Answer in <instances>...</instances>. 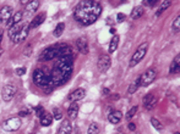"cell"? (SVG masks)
I'll use <instances>...</instances> for the list:
<instances>
[{
    "instance_id": "6da1fadb",
    "label": "cell",
    "mask_w": 180,
    "mask_h": 134,
    "mask_svg": "<svg viewBox=\"0 0 180 134\" xmlns=\"http://www.w3.org/2000/svg\"><path fill=\"white\" fill-rule=\"evenodd\" d=\"M102 14V6L98 1L83 0L76 5L73 17L82 26H90L94 23Z\"/></svg>"
},
{
    "instance_id": "7a4b0ae2",
    "label": "cell",
    "mask_w": 180,
    "mask_h": 134,
    "mask_svg": "<svg viewBox=\"0 0 180 134\" xmlns=\"http://www.w3.org/2000/svg\"><path fill=\"white\" fill-rule=\"evenodd\" d=\"M33 83L38 87H48L52 84L50 81V74H47L43 69H36L33 72Z\"/></svg>"
},
{
    "instance_id": "3957f363",
    "label": "cell",
    "mask_w": 180,
    "mask_h": 134,
    "mask_svg": "<svg viewBox=\"0 0 180 134\" xmlns=\"http://www.w3.org/2000/svg\"><path fill=\"white\" fill-rule=\"evenodd\" d=\"M72 64H73L72 56H65V57H58V61H57V65H55V68L60 69L61 72H64V73H65V74H68V76H71V72H72Z\"/></svg>"
},
{
    "instance_id": "277c9868",
    "label": "cell",
    "mask_w": 180,
    "mask_h": 134,
    "mask_svg": "<svg viewBox=\"0 0 180 134\" xmlns=\"http://www.w3.org/2000/svg\"><path fill=\"white\" fill-rule=\"evenodd\" d=\"M147 49H148V44H147V43H142V44L137 48V50L135 51V54L132 55V57H131V60H130V66L135 67L140 61H142L144 55L147 54Z\"/></svg>"
},
{
    "instance_id": "5b68a950",
    "label": "cell",
    "mask_w": 180,
    "mask_h": 134,
    "mask_svg": "<svg viewBox=\"0 0 180 134\" xmlns=\"http://www.w3.org/2000/svg\"><path fill=\"white\" fill-rule=\"evenodd\" d=\"M156 77H157V71H156V69H153V68L147 69L144 73H142V74L139 77L140 87H147V85H149L152 82H154Z\"/></svg>"
},
{
    "instance_id": "8992f818",
    "label": "cell",
    "mask_w": 180,
    "mask_h": 134,
    "mask_svg": "<svg viewBox=\"0 0 180 134\" xmlns=\"http://www.w3.org/2000/svg\"><path fill=\"white\" fill-rule=\"evenodd\" d=\"M16 94V85L12 84V83H7L2 87V90H1V98L5 102H9L14 99Z\"/></svg>"
},
{
    "instance_id": "52a82bcc",
    "label": "cell",
    "mask_w": 180,
    "mask_h": 134,
    "mask_svg": "<svg viewBox=\"0 0 180 134\" xmlns=\"http://www.w3.org/2000/svg\"><path fill=\"white\" fill-rule=\"evenodd\" d=\"M20 127H21V120L19 117H11L2 123V128L6 132H15L20 129Z\"/></svg>"
},
{
    "instance_id": "ba28073f",
    "label": "cell",
    "mask_w": 180,
    "mask_h": 134,
    "mask_svg": "<svg viewBox=\"0 0 180 134\" xmlns=\"http://www.w3.org/2000/svg\"><path fill=\"white\" fill-rule=\"evenodd\" d=\"M69 78H70V76L65 74L64 72H61L60 69H58V68H55V67H54V69H53V72H52V74H50V81H52V83H54V84H63V83H65Z\"/></svg>"
},
{
    "instance_id": "9c48e42d",
    "label": "cell",
    "mask_w": 180,
    "mask_h": 134,
    "mask_svg": "<svg viewBox=\"0 0 180 134\" xmlns=\"http://www.w3.org/2000/svg\"><path fill=\"white\" fill-rule=\"evenodd\" d=\"M55 57H58V49H57V46H49V48H47L40 54L38 60L39 61H50V60H53Z\"/></svg>"
},
{
    "instance_id": "30bf717a",
    "label": "cell",
    "mask_w": 180,
    "mask_h": 134,
    "mask_svg": "<svg viewBox=\"0 0 180 134\" xmlns=\"http://www.w3.org/2000/svg\"><path fill=\"white\" fill-rule=\"evenodd\" d=\"M111 65V60H110V56L109 55H101L98 61H97V67L101 72H107L109 69V67Z\"/></svg>"
},
{
    "instance_id": "8fae6325",
    "label": "cell",
    "mask_w": 180,
    "mask_h": 134,
    "mask_svg": "<svg viewBox=\"0 0 180 134\" xmlns=\"http://www.w3.org/2000/svg\"><path fill=\"white\" fill-rule=\"evenodd\" d=\"M28 32H30V25L28 23H25L23 26H22V28H21V31L19 32V33L16 34L14 38H12V41L15 43V44H19V43H22L26 38H27V35H28Z\"/></svg>"
},
{
    "instance_id": "7c38bea8",
    "label": "cell",
    "mask_w": 180,
    "mask_h": 134,
    "mask_svg": "<svg viewBox=\"0 0 180 134\" xmlns=\"http://www.w3.org/2000/svg\"><path fill=\"white\" fill-rule=\"evenodd\" d=\"M12 17V7L10 5H5L0 9V22L7 23L9 20Z\"/></svg>"
},
{
    "instance_id": "4fadbf2b",
    "label": "cell",
    "mask_w": 180,
    "mask_h": 134,
    "mask_svg": "<svg viewBox=\"0 0 180 134\" xmlns=\"http://www.w3.org/2000/svg\"><path fill=\"white\" fill-rule=\"evenodd\" d=\"M76 48H77V50H78L81 54L86 55V54L88 53V41H87V39H86L85 37H80V38L76 40Z\"/></svg>"
},
{
    "instance_id": "5bb4252c",
    "label": "cell",
    "mask_w": 180,
    "mask_h": 134,
    "mask_svg": "<svg viewBox=\"0 0 180 134\" xmlns=\"http://www.w3.org/2000/svg\"><path fill=\"white\" fill-rule=\"evenodd\" d=\"M85 95H86V90L82 89V88H78V89H76V90L72 92L71 94L68 97V99L70 101H72V102H77L78 100L83 99Z\"/></svg>"
},
{
    "instance_id": "9a60e30c",
    "label": "cell",
    "mask_w": 180,
    "mask_h": 134,
    "mask_svg": "<svg viewBox=\"0 0 180 134\" xmlns=\"http://www.w3.org/2000/svg\"><path fill=\"white\" fill-rule=\"evenodd\" d=\"M58 49V57H65V56H72L71 49L69 45L66 44H58L57 45Z\"/></svg>"
},
{
    "instance_id": "2e32d148",
    "label": "cell",
    "mask_w": 180,
    "mask_h": 134,
    "mask_svg": "<svg viewBox=\"0 0 180 134\" xmlns=\"http://www.w3.org/2000/svg\"><path fill=\"white\" fill-rule=\"evenodd\" d=\"M121 118H123V113L120 111H111L108 116V121L113 124L119 123L121 121Z\"/></svg>"
},
{
    "instance_id": "e0dca14e",
    "label": "cell",
    "mask_w": 180,
    "mask_h": 134,
    "mask_svg": "<svg viewBox=\"0 0 180 134\" xmlns=\"http://www.w3.org/2000/svg\"><path fill=\"white\" fill-rule=\"evenodd\" d=\"M72 132V127L70 121L65 120L63 121V123L60 124V128H59V134H71Z\"/></svg>"
},
{
    "instance_id": "ac0fdd59",
    "label": "cell",
    "mask_w": 180,
    "mask_h": 134,
    "mask_svg": "<svg viewBox=\"0 0 180 134\" xmlns=\"http://www.w3.org/2000/svg\"><path fill=\"white\" fill-rule=\"evenodd\" d=\"M52 123H53V116H52V113L44 112V113L40 116V124H42L43 127H48V126H50Z\"/></svg>"
},
{
    "instance_id": "d6986e66",
    "label": "cell",
    "mask_w": 180,
    "mask_h": 134,
    "mask_svg": "<svg viewBox=\"0 0 180 134\" xmlns=\"http://www.w3.org/2000/svg\"><path fill=\"white\" fill-rule=\"evenodd\" d=\"M44 20H45V14H44V12H42V14L37 15L36 17L33 18V21L31 22L30 28H37L38 26H40V25L44 22Z\"/></svg>"
},
{
    "instance_id": "ffe728a7",
    "label": "cell",
    "mask_w": 180,
    "mask_h": 134,
    "mask_svg": "<svg viewBox=\"0 0 180 134\" xmlns=\"http://www.w3.org/2000/svg\"><path fill=\"white\" fill-rule=\"evenodd\" d=\"M77 113H78V104L77 102H72L71 105L69 106L68 116H69L70 120H75L77 117Z\"/></svg>"
},
{
    "instance_id": "44dd1931",
    "label": "cell",
    "mask_w": 180,
    "mask_h": 134,
    "mask_svg": "<svg viewBox=\"0 0 180 134\" xmlns=\"http://www.w3.org/2000/svg\"><path fill=\"white\" fill-rule=\"evenodd\" d=\"M38 7H39V1H37V0L28 1V4L26 5V11L30 14H33V12H36Z\"/></svg>"
},
{
    "instance_id": "7402d4cb",
    "label": "cell",
    "mask_w": 180,
    "mask_h": 134,
    "mask_svg": "<svg viewBox=\"0 0 180 134\" xmlns=\"http://www.w3.org/2000/svg\"><path fill=\"white\" fill-rule=\"evenodd\" d=\"M22 15H23V14H22L21 11H17V12L12 16V20L9 22V28H10V27H12L14 25H19V23H20V21L22 20Z\"/></svg>"
},
{
    "instance_id": "603a6c76",
    "label": "cell",
    "mask_w": 180,
    "mask_h": 134,
    "mask_svg": "<svg viewBox=\"0 0 180 134\" xmlns=\"http://www.w3.org/2000/svg\"><path fill=\"white\" fill-rule=\"evenodd\" d=\"M118 45H119V35H114L110 40V44H109V53H114L116 49H118Z\"/></svg>"
},
{
    "instance_id": "cb8c5ba5",
    "label": "cell",
    "mask_w": 180,
    "mask_h": 134,
    "mask_svg": "<svg viewBox=\"0 0 180 134\" xmlns=\"http://www.w3.org/2000/svg\"><path fill=\"white\" fill-rule=\"evenodd\" d=\"M22 26H23V25H20V23H19V25H14L12 27H10V28H9V37H10V39H11V40H12V38H14L16 34L21 31Z\"/></svg>"
},
{
    "instance_id": "d4e9b609",
    "label": "cell",
    "mask_w": 180,
    "mask_h": 134,
    "mask_svg": "<svg viewBox=\"0 0 180 134\" xmlns=\"http://www.w3.org/2000/svg\"><path fill=\"white\" fill-rule=\"evenodd\" d=\"M144 6H136L134 10H132V12H131V17L135 20V18H140L141 16H144Z\"/></svg>"
},
{
    "instance_id": "484cf974",
    "label": "cell",
    "mask_w": 180,
    "mask_h": 134,
    "mask_svg": "<svg viewBox=\"0 0 180 134\" xmlns=\"http://www.w3.org/2000/svg\"><path fill=\"white\" fill-rule=\"evenodd\" d=\"M180 64V56L178 55L175 59H174V61L172 62V65H170V68H169V72L170 73H175V72H178L179 71V65Z\"/></svg>"
},
{
    "instance_id": "4316f807",
    "label": "cell",
    "mask_w": 180,
    "mask_h": 134,
    "mask_svg": "<svg viewBox=\"0 0 180 134\" xmlns=\"http://www.w3.org/2000/svg\"><path fill=\"white\" fill-rule=\"evenodd\" d=\"M64 30H65V23H64V22L58 23L57 27H55V30H54V32H53L54 37H57V38L60 37V35L63 34V32H64Z\"/></svg>"
},
{
    "instance_id": "83f0119b",
    "label": "cell",
    "mask_w": 180,
    "mask_h": 134,
    "mask_svg": "<svg viewBox=\"0 0 180 134\" xmlns=\"http://www.w3.org/2000/svg\"><path fill=\"white\" fill-rule=\"evenodd\" d=\"M170 5H172V1H163V2L161 4V6H159V9H158L157 14H156V16H161V15H162V12H163L164 10H167Z\"/></svg>"
},
{
    "instance_id": "f1b7e54d",
    "label": "cell",
    "mask_w": 180,
    "mask_h": 134,
    "mask_svg": "<svg viewBox=\"0 0 180 134\" xmlns=\"http://www.w3.org/2000/svg\"><path fill=\"white\" fill-rule=\"evenodd\" d=\"M139 87H140V81H139V78L137 79H135L131 84H130V87H129V94H134L137 89H139Z\"/></svg>"
},
{
    "instance_id": "f546056e",
    "label": "cell",
    "mask_w": 180,
    "mask_h": 134,
    "mask_svg": "<svg viewBox=\"0 0 180 134\" xmlns=\"http://www.w3.org/2000/svg\"><path fill=\"white\" fill-rule=\"evenodd\" d=\"M151 123H152V126L157 129V131H163L164 129V126H163V123H161L157 118H151Z\"/></svg>"
},
{
    "instance_id": "4dcf8cb0",
    "label": "cell",
    "mask_w": 180,
    "mask_h": 134,
    "mask_svg": "<svg viewBox=\"0 0 180 134\" xmlns=\"http://www.w3.org/2000/svg\"><path fill=\"white\" fill-rule=\"evenodd\" d=\"M98 133H99V127H98V124H97V123H91L87 134H98Z\"/></svg>"
},
{
    "instance_id": "1f68e13d",
    "label": "cell",
    "mask_w": 180,
    "mask_h": 134,
    "mask_svg": "<svg viewBox=\"0 0 180 134\" xmlns=\"http://www.w3.org/2000/svg\"><path fill=\"white\" fill-rule=\"evenodd\" d=\"M137 108H139L137 106H134V107H131V108L129 110V112L126 113V116H125V117H126V120H131V118L135 116V113L137 112Z\"/></svg>"
},
{
    "instance_id": "d6a6232c",
    "label": "cell",
    "mask_w": 180,
    "mask_h": 134,
    "mask_svg": "<svg viewBox=\"0 0 180 134\" xmlns=\"http://www.w3.org/2000/svg\"><path fill=\"white\" fill-rule=\"evenodd\" d=\"M179 30H180V17L178 16L175 18V21L173 22V31L174 32H179Z\"/></svg>"
},
{
    "instance_id": "836d02e7",
    "label": "cell",
    "mask_w": 180,
    "mask_h": 134,
    "mask_svg": "<svg viewBox=\"0 0 180 134\" xmlns=\"http://www.w3.org/2000/svg\"><path fill=\"white\" fill-rule=\"evenodd\" d=\"M156 102H157V98H154V97H153V98H152V100L149 101V102L144 106V107H146V110H152V108L156 106Z\"/></svg>"
},
{
    "instance_id": "e575fe53",
    "label": "cell",
    "mask_w": 180,
    "mask_h": 134,
    "mask_svg": "<svg viewBox=\"0 0 180 134\" xmlns=\"http://www.w3.org/2000/svg\"><path fill=\"white\" fill-rule=\"evenodd\" d=\"M54 116H53V118H55V120H61V117H63V113H61V111L59 110V108H54Z\"/></svg>"
},
{
    "instance_id": "d590c367",
    "label": "cell",
    "mask_w": 180,
    "mask_h": 134,
    "mask_svg": "<svg viewBox=\"0 0 180 134\" xmlns=\"http://www.w3.org/2000/svg\"><path fill=\"white\" fill-rule=\"evenodd\" d=\"M125 18H126V15L123 14V12H120V14L116 15V21L118 22H123V21H125Z\"/></svg>"
},
{
    "instance_id": "8d00e7d4",
    "label": "cell",
    "mask_w": 180,
    "mask_h": 134,
    "mask_svg": "<svg viewBox=\"0 0 180 134\" xmlns=\"http://www.w3.org/2000/svg\"><path fill=\"white\" fill-rule=\"evenodd\" d=\"M152 98H153V95H152V94H147V95H146V97L144 98V100H142V101H144V106H146V105H147L149 101L152 100Z\"/></svg>"
},
{
    "instance_id": "74e56055",
    "label": "cell",
    "mask_w": 180,
    "mask_h": 134,
    "mask_svg": "<svg viewBox=\"0 0 180 134\" xmlns=\"http://www.w3.org/2000/svg\"><path fill=\"white\" fill-rule=\"evenodd\" d=\"M15 73H16L17 76H20V77H21V76H23V74L26 73V69H25L23 67H21V68H16V71H15Z\"/></svg>"
},
{
    "instance_id": "f35d334b",
    "label": "cell",
    "mask_w": 180,
    "mask_h": 134,
    "mask_svg": "<svg viewBox=\"0 0 180 134\" xmlns=\"http://www.w3.org/2000/svg\"><path fill=\"white\" fill-rule=\"evenodd\" d=\"M44 112H45V111H44V108H43L42 106H38V107H36V115L37 116H39V117H40Z\"/></svg>"
},
{
    "instance_id": "ab89813d",
    "label": "cell",
    "mask_w": 180,
    "mask_h": 134,
    "mask_svg": "<svg viewBox=\"0 0 180 134\" xmlns=\"http://www.w3.org/2000/svg\"><path fill=\"white\" fill-rule=\"evenodd\" d=\"M129 129H130L131 132H135V131H136V124H135V123H132V122H131V123H129Z\"/></svg>"
},
{
    "instance_id": "60d3db41",
    "label": "cell",
    "mask_w": 180,
    "mask_h": 134,
    "mask_svg": "<svg viewBox=\"0 0 180 134\" xmlns=\"http://www.w3.org/2000/svg\"><path fill=\"white\" fill-rule=\"evenodd\" d=\"M156 0H151V1H144V5H148V6H153V5H156Z\"/></svg>"
},
{
    "instance_id": "b9f144b4",
    "label": "cell",
    "mask_w": 180,
    "mask_h": 134,
    "mask_svg": "<svg viewBox=\"0 0 180 134\" xmlns=\"http://www.w3.org/2000/svg\"><path fill=\"white\" fill-rule=\"evenodd\" d=\"M27 115H28V111H20L19 112V116L20 117H26Z\"/></svg>"
},
{
    "instance_id": "7bdbcfd3",
    "label": "cell",
    "mask_w": 180,
    "mask_h": 134,
    "mask_svg": "<svg viewBox=\"0 0 180 134\" xmlns=\"http://www.w3.org/2000/svg\"><path fill=\"white\" fill-rule=\"evenodd\" d=\"M102 93H103V95H108V94H109V89H108V88H104V89L102 90Z\"/></svg>"
},
{
    "instance_id": "ee69618b",
    "label": "cell",
    "mask_w": 180,
    "mask_h": 134,
    "mask_svg": "<svg viewBox=\"0 0 180 134\" xmlns=\"http://www.w3.org/2000/svg\"><path fill=\"white\" fill-rule=\"evenodd\" d=\"M2 34H4L2 30H0V44H1V40H2ZM0 53H1V50H0Z\"/></svg>"
},
{
    "instance_id": "f6af8a7d",
    "label": "cell",
    "mask_w": 180,
    "mask_h": 134,
    "mask_svg": "<svg viewBox=\"0 0 180 134\" xmlns=\"http://www.w3.org/2000/svg\"><path fill=\"white\" fill-rule=\"evenodd\" d=\"M110 33H111V34H115V30H114V28H110Z\"/></svg>"
}]
</instances>
